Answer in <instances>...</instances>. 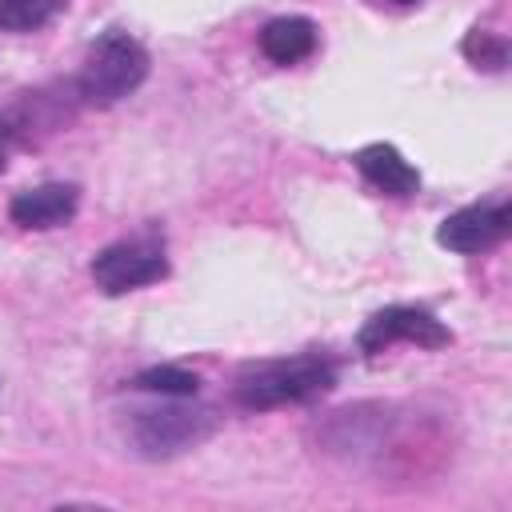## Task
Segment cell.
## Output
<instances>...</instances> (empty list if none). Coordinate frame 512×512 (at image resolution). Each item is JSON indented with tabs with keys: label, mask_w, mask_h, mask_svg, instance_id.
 <instances>
[{
	"label": "cell",
	"mask_w": 512,
	"mask_h": 512,
	"mask_svg": "<svg viewBox=\"0 0 512 512\" xmlns=\"http://www.w3.org/2000/svg\"><path fill=\"white\" fill-rule=\"evenodd\" d=\"M164 272H168V260L144 244H112L92 260V280L108 296H124L132 288L156 284Z\"/></svg>",
	"instance_id": "7"
},
{
	"label": "cell",
	"mask_w": 512,
	"mask_h": 512,
	"mask_svg": "<svg viewBox=\"0 0 512 512\" xmlns=\"http://www.w3.org/2000/svg\"><path fill=\"white\" fill-rule=\"evenodd\" d=\"M60 8H64V0H0V28L4 32H36Z\"/></svg>",
	"instance_id": "11"
},
{
	"label": "cell",
	"mask_w": 512,
	"mask_h": 512,
	"mask_svg": "<svg viewBox=\"0 0 512 512\" xmlns=\"http://www.w3.org/2000/svg\"><path fill=\"white\" fill-rule=\"evenodd\" d=\"M260 52L272 64H296L316 52V24L304 16H276L260 32Z\"/></svg>",
	"instance_id": "10"
},
{
	"label": "cell",
	"mask_w": 512,
	"mask_h": 512,
	"mask_svg": "<svg viewBox=\"0 0 512 512\" xmlns=\"http://www.w3.org/2000/svg\"><path fill=\"white\" fill-rule=\"evenodd\" d=\"M212 432H216V416L212 408H200V404H160V408L136 412L132 420V440L148 460L180 456L204 444Z\"/></svg>",
	"instance_id": "3"
},
{
	"label": "cell",
	"mask_w": 512,
	"mask_h": 512,
	"mask_svg": "<svg viewBox=\"0 0 512 512\" xmlns=\"http://www.w3.org/2000/svg\"><path fill=\"white\" fill-rule=\"evenodd\" d=\"M136 388H144V392H156V396H196V388H200V380L192 376V372H184V368H172V364H160V368H148V372H140L136 376Z\"/></svg>",
	"instance_id": "13"
},
{
	"label": "cell",
	"mask_w": 512,
	"mask_h": 512,
	"mask_svg": "<svg viewBox=\"0 0 512 512\" xmlns=\"http://www.w3.org/2000/svg\"><path fill=\"white\" fill-rule=\"evenodd\" d=\"M0 172H4V152H0Z\"/></svg>",
	"instance_id": "15"
},
{
	"label": "cell",
	"mask_w": 512,
	"mask_h": 512,
	"mask_svg": "<svg viewBox=\"0 0 512 512\" xmlns=\"http://www.w3.org/2000/svg\"><path fill=\"white\" fill-rule=\"evenodd\" d=\"M464 56L472 68H484V72H504L508 64V40L488 32V28H472L464 36Z\"/></svg>",
	"instance_id": "12"
},
{
	"label": "cell",
	"mask_w": 512,
	"mask_h": 512,
	"mask_svg": "<svg viewBox=\"0 0 512 512\" xmlns=\"http://www.w3.org/2000/svg\"><path fill=\"white\" fill-rule=\"evenodd\" d=\"M508 232H512V208H508L504 200H496V204H472V208L452 212V216L436 228V240H440L448 252L472 256V252L496 248Z\"/></svg>",
	"instance_id": "6"
},
{
	"label": "cell",
	"mask_w": 512,
	"mask_h": 512,
	"mask_svg": "<svg viewBox=\"0 0 512 512\" xmlns=\"http://www.w3.org/2000/svg\"><path fill=\"white\" fill-rule=\"evenodd\" d=\"M388 428H392V416L384 404H352L324 420L320 444L340 456H368V452L384 448Z\"/></svg>",
	"instance_id": "5"
},
{
	"label": "cell",
	"mask_w": 512,
	"mask_h": 512,
	"mask_svg": "<svg viewBox=\"0 0 512 512\" xmlns=\"http://www.w3.org/2000/svg\"><path fill=\"white\" fill-rule=\"evenodd\" d=\"M392 4H420V0H392Z\"/></svg>",
	"instance_id": "14"
},
{
	"label": "cell",
	"mask_w": 512,
	"mask_h": 512,
	"mask_svg": "<svg viewBox=\"0 0 512 512\" xmlns=\"http://www.w3.org/2000/svg\"><path fill=\"white\" fill-rule=\"evenodd\" d=\"M356 168L368 176V184H376L388 196H412L420 188V172L392 144H368V148H360L356 152Z\"/></svg>",
	"instance_id": "9"
},
{
	"label": "cell",
	"mask_w": 512,
	"mask_h": 512,
	"mask_svg": "<svg viewBox=\"0 0 512 512\" xmlns=\"http://www.w3.org/2000/svg\"><path fill=\"white\" fill-rule=\"evenodd\" d=\"M400 340L420 344V348H444V344L452 340V332H448L432 312L408 308V304H392V308L376 312V316L360 328V348H364L368 356H376V352H384V348H392V344H400Z\"/></svg>",
	"instance_id": "4"
},
{
	"label": "cell",
	"mask_w": 512,
	"mask_h": 512,
	"mask_svg": "<svg viewBox=\"0 0 512 512\" xmlns=\"http://www.w3.org/2000/svg\"><path fill=\"white\" fill-rule=\"evenodd\" d=\"M336 384V372L320 356H296V360H276L260 364L236 384V400L244 408H280V404H304L324 396Z\"/></svg>",
	"instance_id": "2"
},
{
	"label": "cell",
	"mask_w": 512,
	"mask_h": 512,
	"mask_svg": "<svg viewBox=\"0 0 512 512\" xmlns=\"http://www.w3.org/2000/svg\"><path fill=\"white\" fill-rule=\"evenodd\" d=\"M148 76V52L140 40H132L128 32H108L100 36L76 76V96L92 108H108L116 100H124L128 92H136Z\"/></svg>",
	"instance_id": "1"
},
{
	"label": "cell",
	"mask_w": 512,
	"mask_h": 512,
	"mask_svg": "<svg viewBox=\"0 0 512 512\" xmlns=\"http://www.w3.org/2000/svg\"><path fill=\"white\" fill-rule=\"evenodd\" d=\"M76 204H80L76 184H40V188L16 192L12 204H8V216H12V224H20V228L44 232V228L68 224V220L76 216Z\"/></svg>",
	"instance_id": "8"
}]
</instances>
